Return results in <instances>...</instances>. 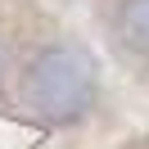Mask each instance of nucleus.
<instances>
[{
	"mask_svg": "<svg viewBox=\"0 0 149 149\" xmlns=\"http://www.w3.org/2000/svg\"><path fill=\"white\" fill-rule=\"evenodd\" d=\"M100 100V63L81 45H45L23 68V104L45 122H77Z\"/></svg>",
	"mask_w": 149,
	"mask_h": 149,
	"instance_id": "nucleus-1",
	"label": "nucleus"
},
{
	"mask_svg": "<svg viewBox=\"0 0 149 149\" xmlns=\"http://www.w3.org/2000/svg\"><path fill=\"white\" fill-rule=\"evenodd\" d=\"M113 32L131 54L149 59V0H118L113 9Z\"/></svg>",
	"mask_w": 149,
	"mask_h": 149,
	"instance_id": "nucleus-2",
	"label": "nucleus"
},
{
	"mask_svg": "<svg viewBox=\"0 0 149 149\" xmlns=\"http://www.w3.org/2000/svg\"><path fill=\"white\" fill-rule=\"evenodd\" d=\"M0 77H5V45H0Z\"/></svg>",
	"mask_w": 149,
	"mask_h": 149,
	"instance_id": "nucleus-3",
	"label": "nucleus"
}]
</instances>
